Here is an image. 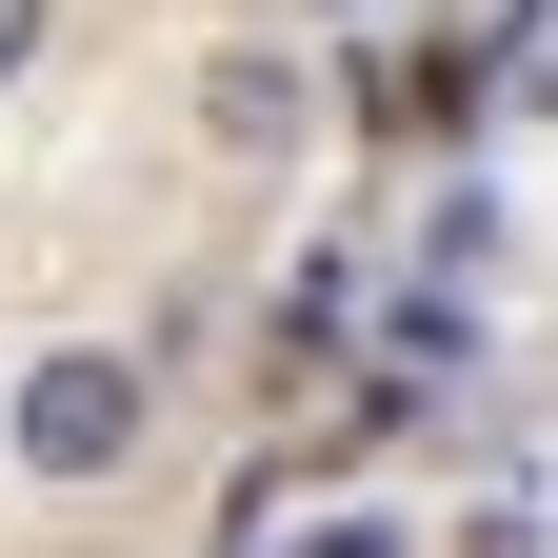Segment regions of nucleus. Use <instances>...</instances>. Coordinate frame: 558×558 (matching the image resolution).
<instances>
[{
  "label": "nucleus",
  "mask_w": 558,
  "mask_h": 558,
  "mask_svg": "<svg viewBox=\"0 0 558 558\" xmlns=\"http://www.w3.org/2000/svg\"><path fill=\"white\" fill-rule=\"evenodd\" d=\"M339 300H360V279L300 259V279H279V319H259V360H339Z\"/></svg>",
  "instance_id": "obj_3"
},
{
  "label": "nucleus",
  "mask_w": 558,
  "mask_h": 558,
  "mask_svg": "<svg viewBox=\"0 0 558 558\" xmlns=\"http://www.w3.org/2000/svg\"><path fill=\"white\" fill-rule=\"evenodd\" d=\"M40 40H60V0H0V81H40Z\"/></svg>",
  "instance_id": "obj_4"
},
{
  "label": "nucleus",
  "mask_w": 558,
  "mask_h": 558,
  "mask_svg": "<svg viewBox=\"0 0 558 558\" xmlns=\"http://www.w3.org/2000/svg\"><path fill=\"white\" fill-rule=\"evenodd\" d=\"M140 439H160V360H140V339H40V360L0 379V459H21L40 499H100Z\"/></svg>",
  "instance_id": "obj_1"
},
{
  "label": "nucleus",
  "mask_w": 558,
  "mask_h": 558,
  "mask_svg": "<svg viewBox=\"0 0 558 558\" xmlns=\"http://www.w3.org/2000/svg\"><path fill=\"white\" fill-rule=\"evenodd\" d=\"M519 100H538V120H558V40H538V81H519Z\"/></svg>",
  "instance_id": "obj_6"
},
{
  "label": "nucleus",
  "mask_w": 558,
  "mask_h": 558,
  "mask_svg": "<svg viewBox=\"0 0 558 558\" xmlns=\"http://www.w3.org/2000/svg\"><path fill=\"white\" fill-rule=\"evenodd\" d=\"M199 140H220V160H300V140H319V81H300V60H279V40H199Z\"/></svg>",
  "instance_id": "obj_2"
},
{
  "label": "nucleus",
  "mask_w": 558,
  "mask_h": 558,
  "mask_svg": "<svg viewBox=\"0 0 558 558\" xmlns=\"http://www.w3.org/2000/svg\"><path fill=\"white\" fill-rule=\"evenodd\" d=\"M319 21H360V0H319Z\"/></svg>",
  "instance_id": "obj_7"
},
{
  "label": "nucleus",
  "mask_w": 558,
  "mask_h": 558,
  "mask_svg": "<svg viewBox=\"0 0 558 558\" xmlns=\"http://www.w3.org/2000/svg\"><path fill=\"white\" fill-rule=\"evenodd\" d=\"M300 558H399V519H319V538H300Z\"/></svg>",
  "instance_id": "obj_5"
}]
</instances>
